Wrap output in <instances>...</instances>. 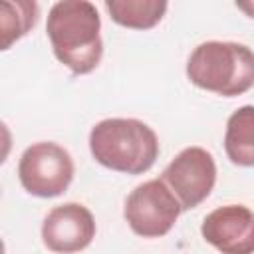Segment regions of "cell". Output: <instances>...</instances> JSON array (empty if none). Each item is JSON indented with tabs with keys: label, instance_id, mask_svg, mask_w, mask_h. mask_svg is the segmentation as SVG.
Instances as JSON below:
<instances>
[{
	"label": "cell",
	"instance_id": "5",
	"mask_svg": "<svg viewBox=\"0 0 254 254\" xmlns=\"http://www.w3.org/2000/svg\"><path fill=\"white\" fill-rule=\"evenodd\" d=\"M183 206L161 179L137 185L125 198L123 216L129 228L143 238L165 236L181 216Z\"/></svg>",
	"mask_w": 254,
	"mask_h": 254
},
{
	"label": "cell",
	"instance_id": "8",
	"mask_svg": "<svg viewBox=\"0 0 254 254\" xmlns=\"http://www.w3.org/2000/svg\"><path fill=\"white\" fill-rule=\"evenodd\" d=\"M202 238L220 254H254V212L244 204H226L208 212Z\"/></svg>",
	"mask_w": 254,
	"mask_h": 254
},
{
	"label": "cell",
	"instance_id": "7",
	"mask_svg": "<svg viewBox=\"0 0 254 254\" xmlns=\"http://www.w3.org/2000/svg\"><path fill=\"white\" fill-rule=\"evenodd\" d=\"M95 218L79 202L54 206L42 224V242L54 254H75L95 238Z\"/></svg>",
	"mask_w": 254,
	"mask_h": 254
},
{
	"label": "cell",
	"instance_id": "4",
	"mask_svg": "<svg viewBox=\"0 0 254 254\" xmlns=\"http://www.w3.org/2000/svg\"><path fill=\"white\" fill-rule=\"evenodd\" d=\"M73 159L58 143L40 141L30 145L18 163V179L26 192L40 198H54L67 190L73 181Z\"/></svg>",
	"mask_w": 254,
	"mask_h": 254
},
{
	"label": "cell",
	"instance_id": "2",
	"mask_svg": "<svg viewBox=\"0 0 254 254\" xmlns=\"http://www.w3.org/2000/svg\"><path fill=\"white\" fill-rule=\"evenodd\" d=\"M89 151L105 169L141 175L155 165L159 157V139L155 131L139 119L111 117L93 125L89 133Z\"/></svg>",
	"mask_w": 254,
	"mask_h": 254
},
{
	"label": "cell",
	"instance_id": "6",
	"mask_svg": "<svg viewBox=\"0 0 254 254\" xmlns=\"http://www.w3.org/2000/svg\"><path fill=\"white\" fill-rule=\"evenodd\" d=\"M161 181L177 196L183 210L196 208L214 189V159L202 147H187L165 167Z\"/></svg>",
	"mask_w": 254,
	"mask_h": 254
},
{
	"label": "cell",
	"instance_id": "1",
	"mask_svg": "<svg viewBox=\"0 0 254 254\" xmlns=\"http://www.w3.org/2000/svg\"><path fill=\"white\" fill-rule=\"evenodd\" d=\"M101 20L87 0H62L50 8L46 32L56 58L75 75L91 73L103 56Z\"/></svg>",
	"mask_w": 254,
	"mask_h": 254
},
{
	"label": "cell",
	"instance_id": "11",
	"mask_svg": "<svg viewBox=\"0 0 254 254\" xmlns=\"http://www.w3.org/2000/svg\"><path fill=\"white\" fill-rule=\"evenodd\" d=\"M40 6L34 0H2L0 2V48L10 50L38 22Z\"/></svg>",
	"mask_w": 254,
	"mask_h": 254
},
{
	"label": "cell",
	"instance_id": "9",
	"mask_svg": "<svg viewBox=\"0 0 254 254\" xmlns=\"http://www.w3.org/2000/svg\"><path fill=\"white\" fill-rule=\"evenodd\" d=\"M224 151L230 163L254 167V105H242L228 117Z\"/></svg>",
	"mask_w": 254,
	"mask_h": 254
},
{
	"label": "cell",
	"instance_id": "10",
	"mask_svg": "<svg viewBox=\"0 0 254 254\" xmlns=\"http://www.w3.org/2000/svg\"><path fill=\"white\" fill-rule=\"evenodd\" d=\"M167 8L169 4L165 0H105V10L111 20L131 30L155 28Z\"/></svg>",
	"mask_w": 254,
	"mask_h": 254
},
{
	"label": "cell",
	"instance_id": "12",
	"mask_svg": "<svg viewBox=\"0 0 254 254\" xmlns=\"http://www.w3.org/2000/svg\"><path fill=\"white\" fill-rule=\"evenodd\" d=\"M236 8L242 10L248 18H254V0L252 2H236Z\"/></svg>",
	"mask_w": 254,
	"mask_h": 254
},
{
	"label": "cell",
	"instance_id": "3",
	"mask_svg": "<svg viewBox=\"0 0 254 254\" xmlns=\"http://www.w3.org/2000/svg\"><path fill=\"white\" fill-rule=\"evenodd\" d=\"M192 85L222 97H236L254 87V52L238 42H202L187 60Z\"/></svg>",
	"mask_w": 254,
	"mask_h": 254
}]
</instances>
